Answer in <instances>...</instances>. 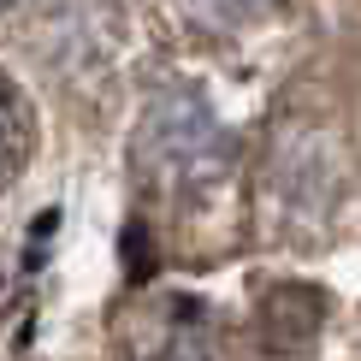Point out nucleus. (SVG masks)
<instances>
[{
  "label": "nucleus",
  "instance_id": "obj_6",
  "mask_svg": "<svg viewBox=\"0 0 361 361\" xmlns=\"http://www.w3.org/2000/svg\"><path fill=\"white\" fill-rule=\"evenodd\" d=\"M6 6H12V0H0V12H6Z\"/></svg>",
  "mask_w": 361,
  "mask_h": 361
},
{
  "label": "nucleus",
  "instance_id": "obj_4",
  "mask_svg": "<svg viewBox=\"0 0 361 361\" xmlns=\"http://www.w3.org/2000/svg\"><path fill=\"white\" fill-rule=\"evenodd\" d=\"M30 154V118H24V101L12 95V83L0 78V184H12Z\"/></svg>",
  "mask_w": 361,
  "mask_h": 361
},
{
  "label": "nucleus",
  "instance_id": "obj_5",
  "mask_svg": "<svg viewBox=\"0 0 361 361\" xmlns=\"http://www.w3.org/2000/svg\"><path fill=\"white\" fill-rule=\"evenodd\" d=\"M202 18H214V24H255V18H267V12L279 6V0H190Z\"/></svg>",
  "mask_w": 361,
  "mask_h": 361
},
{
  "label": "nucleus",
  "instance_id": "obj_1",
  "mask_svg": "<svg viewBox=\"0 0 361 361\" xmlns=\"http://www.w3.org/2000/svg\"><path fill=\"white\" fill-rule=\"evenodd\" d=\"M137 172L154 195L190 202L231 172V137L219 130L202 95H184V89L160 95L137 130Z\"/></svg>",
  "mask_w": 361,
  "mask_h": 361
},
{
  "label": "nucleus",
  "instance_id": "obj_2",
  "mask_svg": "<svg viewBox=\"0 0 361 361\" xmlns=\"http://www.w3.org/2000/svg\"><path fill=\"white\" fill-rule=\"evenodd\" d=\"M125 361H231V355H225L214 320H207L202 308L178 302V308H166L137 343H130Z\"/></svg>",
  "mask_w": 361,
  "mask_h": 361
},
{
  "label": "nucleus",
  "instance_id": "obj_3",
  "mask_svg": "<svg viewBox=\"0 0 361 361\" xmlns=\"http://www.w3.org/2000/svg\"><path fill=\"white\" fill-rule=\"evenodd\" d=\"M261 326H267V338H273L279 350H302L314 338V326H320V290H308V284H279V290H267Z\"/></svg>",
  "mask_w": 361,
  "mask_h": 361
}]
</instances>
